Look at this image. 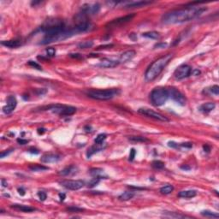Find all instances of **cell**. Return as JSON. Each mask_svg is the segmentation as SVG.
<instances>
[{"instance_id": "cell-1", "label": "cell", "mask_w": 219, "mask_h": 219, "mask_svg": "<svg viewBox=\"0 0 219 219\" xmlns=\"http://www.w3.org/2000/svg\"><path fill=\"white\" fill-rule=\"evenodd\" d=\"M193 4L194 3H191V6L173 9L165 13L162 16V22L165 24L183 23L199 17L207 9L205 7H199Z\"/></svg>"}, {"instance_id": "cell-2", "label": "cell", "mask_w": 219, "mask_h": 219, "mask_svg": "<svg viewBox=\"0 0 219 219\" xmlns=\"http://www.w3.org/2000/svg\"><path fill=\"white\" fill-rule=\"evenodd\" d=\"M173 57L172 54H167L160 58L154 61L146 69L145 73V78L147 82H152L155 80L164 70V69L169 64Z\"/></svg>"}, {"instance_id": "cell-3", "label": "cell", "mask_w": 219, "mask_h": 219, "mask_svg": "<svg viewBox=\"0 0 219 219\" xmlns=\"http://www.w3.org/2000/svg\"><path fill=\"white\" fill-rule=\"evenodd\" d=\"M64 29H66L65 23L59 18H49L40 27V31L44 33V35L57 34Z\"/></svg>"}, {"instance_id": "cell-4", "label": "cell", "mask_w": 219, "mask_h": 219, "mask_svg": "<svg viewBox=\"0 0 219 219\" xmlns=\"http://www.w3.org/2000/svg\"><path fill=\"white\" fill-rule=\"evenodd\" d=\"M89 98L97 100H110L120 93V90L117 88L111 89H92L86 92Z\"/></svg>"}, {"instance_id": "cell-5", "label": "cell", "mask_w": 219, "mask_h": 219, "mask_svg": "<svg viewBox=\"0 0 219 219\" xmlns=\"http://www.w3.org/2000/svg\"><path fill=\"white\" fill-rule=\"evenodd\" d=\"M76 32L75 30L73 28H66L57 34H47L44 35V37L40 40V44H47L53 43V42H58V41H62L66 39H69L74 35H76Z\"/></svg>"}, {"instance_id": "cell-6", "label": "cell", "mask_w": 219, "mask_h": 219, "mask_svg": "<svg viewBox=\"0 0 219 219\" xmlns=\"http://www.w3.org/2000/svg\"><path fill=\"white\" fill-rule=\"evenodd\" d=\"M169 98V92L168 89L164 88H154L151 94H150V99L152 104L154 106H161L166 103V101Z\"/></svg>"}, {"instance_id": "cell-7", "label": "cell", "mask_w": 219, "mask_h": 219, "mask_svg": "<svg viewBox=\"0 0 219 219\" xmlns=\"http://www.w3.org/2000/svg\"><path fill=\"white\" fill-rule=\"evenodd\" d=\"M42 111H51L53 113L58 114L59 116L63 117H67V116H71L75 113L76 108L73 106H69V105H64V104H51L48 106H45L41 108Z\"/></svg>"}, {"instance_id": "cell-8", "label": "cell", "mask_w": 219, "mask_h": 219, "mask_svg": "<svg viewBox=\"0 0 219 219\" xmlns=\"http://www.w3.org/2000/svg\"><path fill=\"white\" fill-rule=\"evenodd\" d=\"M138 112L143 116H146L147 117H150V118H152V119H155V120H158V121H160V122H169L170 120L164 117V115H162L161 113H158L157 111H154L151 109H148V108H139L138 110Z\"/></svg>"}, {"instance_id": "cell-9", "label": "cell", "mask_w": 219, "mask_h": 219, "mask_svg": "<svg viewBox=\"0 0 219 219\" xmlns=\"http://www.w3.org/2000/svg\"><path fill=\"white\" fill-rule=\"evenodd\" d=\"M61 186L69 190H79L84 187L85 182L82 180H63L60 181Z\"/></svg>"}, {"instance_id": "cell-10", "label": "cell", "mask_w": 219, "mask_h": 219, "mask_svg": "<svg viewBox=\"0 0 219 219\" xmlns=\"http://www.w3.org/2000/svg\"><path fill=\"white\" fill-rule=\"evenodd\" d=\"M192 74V68L187 64H182L179 66L174 72V76L177 80H182L188 77Z\"/></svg>"}, {"instance_id": "cell-11", "label": "cell", "mask_w": 219, "mask_h": 219, "mask_svg": "<svg viewBox=\"0 0 219 219\" xmlns=\"http://www.w3.org/2000/svg\"><path fill=\"white\" fill-rule=\"evenodd\" d=\"M168 92H169V97H170L177 104H179L180 105L186 104V98L179 90L173 88H170L168 89Z\"/></svg>"}, {"instance_id": "cell-12", "label": "cell", "mask_w": 219, "mask_h": 219, "mask_svg": "<svg viewBox=\"0 0 219 219\" xmlns=\"http://www.w3.org/2000/svg\"><path fill=\"white\" fill-rule=\"evenodd\" d=\"M134 14H130V15H125V16H122V17H119V18H117L115 20H112L111 22H110L106 27H111V28H116L117 26H120V25H123L124 23H127L129 22H130L132 19L134 17Z\"/></svg>"}, {"instance_id": "cell-13", "label": "cell", "mask_w": 219, "mask_h": 219, "mask_svg": "<svg viewBox=\"0 0 219 219\" xmlns=\"http://www.w3.org/2000/svg\"><path fill=\"white\" fill-rule=\"evenodd\" d=\"M152 3L151 1L139 0V1H128V2H117V4H123L124 8H140L147 4Z\"/></svg>"}, {"instance_id": "cell-14", "label": "cell", "mask_w": 219, "mask_h": 219, "mask_svg": "<svg viewBox=\"0 0 219 219\" xmlns=\"http://www.w3.org/2000/svg\"><path fill=\"white\" fill-rule=\"evenodd\" d=\"M16 105H17V100L15 97L10 95L7 98V104L5 106L3 107V111L5 114H9L15 109Z\"/></svg>"}, {"instance_id": "cell-15", "label": "cell", "mask_w": 219, "mask_h": 219, "mask_svg": "<svg viewBox=\"0 0 219 219\" xmlns=\"http://www.w3.org/2000/svg\"><path fill=\"white\" fill-rule=\"evenodd\" d=\"M100 9V5L98 3H92V4H85L82 6V12L88 15H95Z\"/></svg>"}, {"instance_id": "cell-16", "label": "cell", "mask_w": 219, "mask_h": 219, "mask_svg": "<svg viewBox=\"0 0 219 219\" xmlns=\"http://www.w3.org/2000/svg\"><path fill=\"white\" fill-rule=\"evenodd\" d=\"M61 158V157L57 154H52V153H46L44 154L41 158L40 161L44 164H50V163H56L57 161H59Z\"/></svg>"}, {"instance_id": "cell-17", "label": "cell", "mask_w": 219, "mask_h": 219, "mask_svg": "<svg viewBox=\"0 0 219 219\" xmlns=\"http://www.w3.org/2000/svg\"><path fill=\"white\" fill-rule=\"evenodd\" d=\"M118 64H120L118 60H112V59H110V58H103L101 60V62L99 63L98 66L101 67V68L110 69V68H115Z\"/></svg>"}, {"instance_id": "cell-18", "label": "cell", "mask_w": 219, "mask_h": 219, "mask_svg": "<svg viewBox=\"0 0 219 219\" xmlns=\"http://www.w3.org/2000/svg\"><path fill=\"white\" fill-rule=\"evenodd\" d=\"M135 54H136V52H135V51H133V50L126 51L125 52H123V53L120 56L119 60H118L119 63H125L130 61L131 59H133V58L134 57Z\"/></svg>"}, {"instance_id": "cell-19", "label": "cell", "mask_w": 219, "mask_h": 219, "mask_svg": "<svg viewBox=\"0 0 219 219\" xmlns=\"http://www.w3.org/2000/svg\"><path fill=\"white\" fill-rule=\"evenodd\" d=\"M78 171V168L75 165H69L66 168H64L63 170H62L59 172V175H63V176H68V175H73L76 174Z\"/></svg>"}, {"instance_id": "cell-20", "label": "cell", "mask_w": 219, "mask_h": 219, "mask_svg": "<svg viewBox=\"0 0 219 219\" xmlns=\"http://www.w3.org/2000/svg\"><path fill=\"white\" fill-rule=\"evenodd\" d=\"M2 45H4L8 48H17L22 44L21 40H4L1 42Z\"/></svg>"}, {"instance_id": "cell-21", "label": "cell", "mask_w": 219, "mask_h": 219, "mask_svg": "<svg viewBox=\"0 0 219 219\" xmlns=\"http://www.w3.org/2000/svg\"><path fill=\"white\" fill-rule=\"evenodd\" d=\"M89 173L93 177H96L98 179H106L107 178V175L104 174V171L99 168H92L90 170Z\"/></svg>"}, {"instance_id": "cell-22", "label": "cell", "mask_w": 219, "mask_h": 219, "mask_svg": "<svg viewBox=\"0 0 219 219\" xmlns=\"http://www.w3.org/2000/svg\"><path fill=\"white\" fill-rule=\"evenodd\" d=\"M11 208H13L15 210H17V211L23 212H32L35 211V209L33 208V207H30L28 206H24V205H19V204L11 205Z\"/></svg>"}, {"instance_id": "cell-23", "label": "cell", "mask_w": 219, "mask_h": 219, "mask_svg": "<svg viewBox=\"0 0 219 219\" xmlns=\"http://www.w3.org/2000/svg\"><path fill=\"white\" fill-rule=\"evenodd\" d=\"M215 107H216L215 103H213V102H207V103H205V104L200 105L199 111L204 112V113H208V112L212 111V110H214Z\"/></svg>"}, {"instance_id": "cell-24", "label": "cell", "mask_w": 219, "mask_h": 219, "mask_svg": "<svg viewBox=\"0 0 219 219\" xmlns=\"http://www.w3.org/2000/svg\"><path fill=\"white\" fill-rule=\"evenodd\" d=\"M197 195V192L195 190H185L181 191L178 193V197L183 199H191Z\"/></svg>"}, {"instance_id": "cell-25", "label": "cell", "mask_w": 219, "mask_h": 219, "mask_svg": "<svg viewBox=\"0 0 219 219\" xmlns=\"http://www.w3.org/2000/svg\"><path fill=\"white\" fill-rule=\"evenodd\" d=\"M29 170L34 172H39V171H44L47 170L48 167L44 166V165H40V164H32L29 166Z\"/></svg>"}, {"instance_id": "cell-26", "label": "cell", "mask_w": 219, "mask_h": 219, "mask_svg": "<svg viewBox=\"0 0 219 219\" xmlns=\"http://www.w3.org/2000/svg\"><path fill=\"white\" fill-rule=\"evenodd\" d=\"M133 196H134V193L133 192H124L118 197V199L122 201H127L131 199Z\"/></svg>"}, {"instance_id": "cell-27", "label": "cell", "mask_w": 219, "mask_h": 219, "mask_svg": "<svg viewBox=\"0 0 219 219\" xmlns=\"http://www.w3.org/2000/svg\"><path fill=\"white\" fill-rule=\"evenodd\" d=\"M142 36L145 38H148V39H152V40H157L158 38H159V33L155 32V31H152V32H146L142 34Z\"/></svg>"}, {"instance_id": "cell-28", "label": "cell", "mask_w": 219, "mask_h": 219, "mask_svg": "<svg viewBox=\"0 0 219 219\" xmlns=\"http://www.w3.org/2000/svg\"><path fill=\"white\" fill-rule=\"evenodd\" d=\"M174 187L172 185H166L160 188V193L162 194H170L173 192Z\"/></svg>"}, {"instance_id": "cell-29", "label": "cell", "mask_w": 219, "mask_h": 219, "mask_svg": "<svg viewBox=\"0 0 219 219\" xmlns=\"http://www.w3.org/2000/svg\"><path fill=\"white\" fill-rule=\"evenodd\" d=\"M201 215L206 218H218L219 215L216 212H212L210 211H202Z\"/></svg>"}, {"instance_id": "cell-30", "label": "cell", "mask_w": 219, "mask_h": 219, "mask_svg": "<svg viewBox=\"0 0 219 219\" xmlns=\"http://www.w3.org/2000/svg\"><path fill=\"white\" fill-rule=\"evenodd\" d=\"M106 137H107V135H106L105 133H99V134L96 137V139H94L95 144H96V145H101V144L106 139Z\"/></svg>"}, {"instance_id": "cell-31", "label": "cell", "mask_w": 219, "mask_h": 219, "mask_svg": "<svg viewBox=\"0 0 219 219\" xmlns=\"http://www.w3.org/2000/svg\"><path fill=\"white\" fill-rule=\"evenodd\" d=\"M152 165L154 169L157 170H162L164 168V163L160 160H155L152 163Z\"/></svg>"}, {"instance_id": "cell-32", "label": "cell", "mask_w": 219, "mask_h": 219, "mask_svg": "<svg viewBox=\"0 0 219 219\" xmlns=\"http://www.w3.org/2000/svg\"><path fill=\"white\" fill-rule=\"evenodd\" d=\"M165 217H169V218H189L190 217L186 216V215H182V214H177L175 212H166Z\"/></svg>"}, {"instance_id": "cell-33", "label": "cell", "mask_w": 219, "mask_h": 219, "mask_svg": "<svg viewBox=\"0 0 219 219\" xmlns=\"http://www.w3.org/2000/svg\"><path fill=\"white\" fill-rule=\"evenodd\" d=\"M93 45V42L91 40H88V41H83L78 44V48L80 49H88V48H91Z\"/></svg>"}, {"instance_id": "cell-34", "label": "cell", "mask_w": 219, "mask_h": 219, "mask_svg": "<svg viewBox=\"0 0 219 219\" xmlns=\"http://www.w3.org/2000/svg\"><path fill=\"white\" fill-rule=\"evenodd\" d=\"M129 139L131 141H134V142H146V141H148L147 139H146L144 137H139V136H131L129 138Z\"/></svg>"}, {"instance_id": "cell-35", "label": "cell", "mask_w": 219, "mask_h": 219, "mask_svg": "<svg viewBox=\"0 0 219 219\" xmlns=\"http://www.w3.org/2000/svg\"><path fill=\"white\" fill-rule=\"evenodd\" d=\"M45 52H46V56L47 57H52L56 55V50L52 47H49L45 49Z\"/></svg>"}, {"instance_id": "cell-36", "label": "cell", "mask_w": 219, "mask_h": 219, "mask_svg": "<svg viewBox=\"0 0 219 219\" xmlns=\"http://www.w3.org/2000/svg\"><path fill=\"white\" fill-rule=\"evenodd\" d=\"M100 150H102V148H97L96 146H92V147H90V148L88 149L87 155H88V158H90L92 154H94L95 152H98V151H100Z\"/></svg>"}, {"instance_id": "cell-37", "label": "cell", "mask_w": 219, "mask_h": 219, "mask_svg": "<svg viewBox=\"0 0 219 219\" xmlns=\"http://www.w3.org/2000/svg\"><path fill=\"white\" fill-rule=\"evenodd\" d=\"M99 181H100V179H98V178H96V177H93L89 182H88V187H94L95 185H97L98 182H99Z\"/></svg>"}, {"instance_id": "cell-38", "label": "cell", "mask_w": 219, "mask_h": 219, "mask_svg": "<svg viewBox=\"0 0 219 219\" xmlns=\"http://www.w3.org/2000/svg\"><path fill=\"white\" fill-rule=\"evenodd\" d=\"M68 212H83L84 210L82 208H79V207H68L67 208Z\"/></svg>"}, {"instance_id": "cell-39", "label": "cell", "mask_w": 219, "mask_h": 219, "mask_svg": "<svg viewBox=\"0 0 219 219\" xmlns=\"http://www.w3.org/2000/svg\"><path fill=\"white\" fill-rule=\"evenodd\" d=\"M210 92H212V93H213V94H215V95H218L219 93V87L218 85H214V86H212V88H210Z\"/></svg>"}, {"instance_id": "cell-40", "label": "cell", "mask_w": 219, "mask_h": 219, "mask_svg": "<svg viewBox=\"0 0 219 219\" xmlns=\"http://www.w3.org/2000/svg\"><path fill=\"white\" fill-rule=\"evenodd\" d=\"M28 65H30V66H32V67H34V69H41V66L39 64V63H37L36 62H34V61H28Z\"/></svg>"}, {"instance_id": "cell-41", "label": "cell", "mask_w": 219, "mask_h": 219, "mask_svg": "<svg viewBox=\"0 0 219 219\" xmlns=\"http://www.w3.org/2000/svg\"><path fill=\"white\" fill-rule=\"evenodd\" d=\"M38 196H39V198H40V199L41 201H44V200L46 199V198H47L46 193H45L44 192H42V191H40V192L38 193Z\"/></svg>"}, {"instance_id": "cell-42", "label": "cell", "mask_w": 219, "mask_h": 219, "mask_svg": "<svg viewBox=\"0 0 219 219\" xmlns=\"http://www.w3.org/2000/svg\"><path fill=\"white\" fill-rule=\"evenodd\" d=\"M13 151H14L13 149H9V150H6L5 152H1V154H0L1 158H3L5 156H8V155H9V153H11Z\"/></svg>"}, {"instance_id": "cell-43", "label": "cell", "mask_w": 219, "mask_h": 219, "mask_svg": "<svg viewBox=\"0 0 219 219\" xmlns=\"http://www.w3.org/2000/svg\"><path fill=\"white\" fill-rule=\"evenodd\" d=\"M135 154H136V152H135V150L133 148V149H131L130 153H129V160H130V161H133V158H134V157H135Z\"/></svg>"}, {"instance_id": "cell-44", "label": "cell", "mask_w": 219, "mask_h": 219, "mask_svg": "<svg viewBox=\"0 0 219 219\" xmlns=\"http://www.w3.org/2000/svg\"><path fill=\"white\" fill-rule=\"evenodd\" d=\"M167 46V44L166 43H158L154 45L155 48H164Z\"/></svg>"}, {"instance_id": "cell-45", "label": "cell", "mask_w": 219, "mask_h": 219, "mask_svg": "<svg viewBox=\"0 0 219 219\" xmlns=\"http://www.w3.org/2000/svg\"><path fill=\"white\" fill-rule=\"evenodd\" d=\"M17 142L20 144V145H25L27 144L28 141L27 139H17Z\"/></svg>"}, {"instance_id": "cell-46", "label": "cell", "mask_w": 219, "mask_h": 219, "mask_svg": "<svg viewBox=\"0 0 219 219\" xmlns=\"http://www.w3.org/2000/svg\"><path fill=\"white\" fill-rule=\"evenodd\" d=\"M181 146H183V147H187V148H191L193 146L192 143H182Z\"/></svg>"}, {"instance_id": "cell-47", "label": "cell", "mask_w": 219, "mask_h": 219, "mask_svg": "<svg viewBox=\"0 0 219 219\" xmlns=\"http://www.w3.org/2000/svg\"><path fill=\"white\" fill-rule=\"evenodd\" d=\"M203 148H204L205 152H209L211 151L210 146H207V145H204V146H203Z\"/></svg>"}, {"instance_id": "cell-48", "label": "cell", "mask_w": 219, "mask_h": 219, "mask_svg": "<svg viewBox=\"0 0 219 219\" xmlns=\"http://www.w3.org/2000/svg\"><path fill=\"white\" fill-rule=\"evenodd\" d=\"M18 193H19V194H21L22 196H23V195H25V190L23 189V188H18Z\"/></svg>"}, {"instance_id": "cell-49", "label": "cell", "mask_w": 219, "mask_h": 219, "mask_svg": "<svg viewBox=\"0 0 219 219\" xmlns=\"http://www.w3.org/2000/svg\"><path fill=\"white\" fill-rule=\"evenodd\" d=\"M29 152L38 154V153H39V151H38L37 149H35V148H31V149H29Z\"/></svg>"}, {"instance_id": "cell-50", "label": "cell", "mask_w": 219, "mask_h": 219, "mask_svg": "<svg viewBox=\"0 0 219 219\" xmlns=\"http://www.w3.org/2000/svg\"><path fill=\"white\" fill-rule=\"evenodd\" d=\"M69 57H75V58H78V57L82 58V56H81L80 54H69Z\"/></svg>"}, {"instance_id": "cell-51", "label": "cell", "mask_w": 219, "mask_h": 219, "mask_svg": "<svg viewBox=\"0 0 219 219\" xmlns=\"http://www.w3.org/2000/svg\"><path fill=\"white\" fill-rule=\"evenodd\" d=\"M58 195H59L60 200H61V201H63V200H64V199H65V197H66V195H65L64 193H59Z\"/></svg>"}, {"instance_id": "cell-52", "label": "cell", "mask_w": 219, "mask_h": 219, "mask_svg": "<svg viewBox=\"0 0 219 219\" xmlns=\"http://www.w3.org/2000/svg\"><path fill=\"white\" fill-rule=\"evenodd\" d=\"M111 46H113V44H106V45L98 46V50H99V49H104V48H106V47H111Z\"/></svg>"}, {"instance_id": "cell-53", "label": "cell", "mask_w": 219, "mask_h": 219, "mask_svg": "<svg viewBox=\"0 0 219 219\" xmlns=\"http://www.w3.org/2000/svg\"><path fill=\"white\" fill-rule=\"evenodd\" d=\"M169 146H171V147H177L178 146V145L177 144H175V142H169Z\"/></svg>"}, {"instance_id": "cell-54", "label": "cell", "mask_w": 219, "mask_h": 219, "mask_svg": "<svg viewBox=\"0 0 219 219\" xmlns=\"http://www.w3.org/2000/svg\"><path fill=\"white\" fill-rule=\"evenodd\" d=\"M181 168L182 170H190V167L187 166V165H181Z\"/></svg>"}, {"instance_id": "cell-55", "label": "cell", "mask_w": 219, "mask_h": 219, "mask_svg": "<svg viewBox=\"0 0 219 219\" xmlns=\"http://www.w3.org/2000/svg\"><path fill=\"white\" fill-rule=\"evenodd\" d=\"M2 185H3V187H4L8 186V183H7V181H6L4 179H3V180H2Z\"/></svg>"}, {"instance_id": "cell-56", "label": "cell", "mask_w": 219, "mask_h": 219, "mask_svg": "<svg viewBox=\"0 0 219 219\" xmlns=\"http://www.w3.org/2000/svg\"><path fill=\"white\" fill-rule=\"evenodd\" d=\"M44 131H45V130H44V129H38V133H39L40 134L44 133Z\"/></svg>"}]
</instances>
